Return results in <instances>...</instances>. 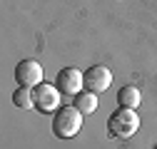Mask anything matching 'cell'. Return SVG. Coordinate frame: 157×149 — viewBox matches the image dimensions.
<instances>
[{"instance_id": "cell-1", "label": "cell", "mask_w": 157, "mask_h": 149, "mask_svg": "<svg viewBox=\"0 0 157 149\" xmlns=\"http://www.w3.org/2000/svg\"><path fill=\"white\" fill-rule=\"evenodd\" d=\"M137 129H140V117H137L135 109L120 107L107 119V132L112 139H130V137H135Z\"/></svg>"}, {"instance_id": "cell-2", "label": "cell", "mask_w": 157, "mask_h": 149, "mask_svg": "<svg viewBox=\"0 0 157 149\" xmlns=\"http://www.w3.org/2000/svg\"><path fill=\"white\" fill-rule=\"evenodd\" d=\"M82 129V112L72 107H60L52 117V134L60 139H72Z\"/></svg>"}, {"instance_id": "cell-3", "label": "cell", "mask_w": 157, "mask_h": 149, "mask_svg": "<svg viewBox=\"0 0 157 149\" xmlns=\"http://www.w3.org/2000/svg\"><path fill=\"white\" fill-rule=\"evenodd\" d=\"M33 100H35V109L40 114H52V112L60 109V89L55 85L40 82L33 89Z\"/></svg>"}, {"instance_id": "cell-4", "label": "cell", "mask_w": 157, "mask_h": 149, "mask_svg": "<svg viewBox=\"0 0 157 149\" xmlns=\"http://www.w3.org/2000/svg\"><path fill=\"white\" fill-rule=\"evenodd\" d=\"M55 87L60 89V95H80V89L85 87V74L80 70H75V67H63L60 72H57V77H55Z\"/></svg>"}, {"instance_id": "cell-5", "label": "cell", "mask_w": 157, "mask_h": 149, "mask_svg": "<svg viewBox=\"0 0 157 149\" xmlns=\"http://www.w3.org/2000/svg\"><path fill=\"white\" fill-rule=\"evenodd\" d=\"M15 80L20 87H30L35 89L37 85L43 82V67L37 60H20L15 65Z\"/></svg>"}, {"instance_id": "cell-6", "label": "cell", "mask_w": 157, "mask_h": 149, "mask_svg": "<svg viewBox=\"0 0 157 149\" xmlns=\"http://www.w3.org/2000/svg\"><path fill=\"white\" fill-rule=\"evenodd\" d=\"M85 74V89L87 92H95V95H100L105 92L110 85H112V72L105 67V65H92Z\"/></svg>"}, {"instance_id": "cell-7", "label": "cell", "mask_w": 157, "mask_h": 149, "mask_svg": "<svg viewBox=\"0 0 157 149\" xmlns=\"http://www.w3.org/2000/svg\"><path fill=\"white\" fill-rule=\"evenodd\" d=\"M140 89L137 87H132V85H127V87H122L120 92H117V102H120V107H125V109H137L140 107Z\"/></svg>"}, {"instance_id": "cell-8", "label": "cell", "mask_w": 157, "mask_h": 149, "mask_svg": "<svg viewBox=\"0 0 157 149\" xmlns=\"http://www.w3.org/2000/svg\"><path fill=\"white\" fill-rule=\"evenodd\" d=\"M75 107L80 109L82 114H95L97 95H95V92H80V95H75Z\"/></svg>"}, {"instance_id": "cell-9", "label": "cell", "mask_w": 157, "mask_h": 149, "mask_svg": "<svg viewBox=\"0 0 157 149\" xmlns=\"http://www.w3.org/2000/svg\"><path fill=\"white\" fill-rule=\"evenodd\" d=\"M13 104L20 107V109H33V107H35L33 89H30V87H17V89L13 92Z\"/></svg>"}]
</instances>
